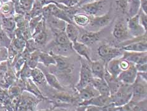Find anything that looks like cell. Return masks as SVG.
Instances as JSON below:
<instances>
[{"label": "cell", "mask_w": 147, "mask_h": 111, "mask_svg": "<svg viewBox=\"0 0 147 111\" xmlns=\"http://www.w3.org/2000/svg\"><path fill=\"white\" fill-rule=\"evenodd\" d=\"M135 41H130L127 40L123 43L121 49L126 52H147L146 34L143 36L135 38Z\"/></svg>", "instance_id": "cell-8"}, {"label": "cell", "mask_w": 147, "mask_h": 111, "mask_svg": "<svg viewBox=\"0 0 147 111\" xmlns=\"http://www.w3.org/2000/svg\"><path fill=\"white\" fill-rule=\"evenodd\" d=\"M15 14V6L11 1L3 3L1 9H0V15L5 17H13Z\"/></svg>", "instance_id": "cell-33"}, {"label": "cell", "mask_w": 147, "mask_h": 111, "mask_svg": "<svg viewBox=\"0 0 147 111\" xmlns=\"http://www.w3.org/2000/svg\"><path fill=\"white\" fill-rule=\"evenodd\" d=\"M122 58L135 65L147 63V52H135L124 51Z\"/></svg>", "instance_id": "cell-12"}, {"label": "cell", "mask_w": 147, "mask_h": 111, "mask_svg": "<svg viewBox=\"0 0 147 111\" xmlns=\"http://www.w3.org/2000/svg\"><path fill=\"white\" fill-rule=\"evenodd\" d=\"M135 68L138 72H145L147 71V63L135 65Z\"/></svg>", "instance_id": "cell-46"}, {"label": "cell", "mask_w": 147, "mask_h": 111, "mask_svg": "<svg viewBox=\"0 0 147 111\" xmlns=\"http://www.w3.org/2000/svg\"><path fill=\"white\" fill-rule=\"evenodd\" d=\"M101 36V32L98 31H89L83 34L80 37V42L85 44V45L90 46L93 45L100 39Z\"/></svg>", "instance_id": "cell-18"}, {"label": "cell", "mask_w": 147, "mask_h": 111, "mask_svg": "<svg viewBox=\"0 0 147 111\" xmlns=\"http://www.w3.org/2000/svg\"><path fill=\"white\" fill-rule=\"evenodd\" d=\"M111 18L110 12H109L104 15L92 17V18H90V23L88 25L91 27L100 29L102 28L106 27L107 25L110 24V22H111Z\"/></svg>", "instance_id": "cell-14"}, {"label": "cell", "mask_w": 147, "mask_h": 111, "mask_svg": "<svg viewBox=\"0 0 147 111\" xmlns=\"http://www.w3.org/2000/svg\"><path fill=\"white\" fill-rule=\"evenodd\" d=\"M65 32L67 37L71 43L77 41L79 37V29L77 26L73 23H67Z\"/></svg>", "instance_id": "cell-27"}, {"label": "cell", "mask_w": 147, "mask_h": 111, "mask_svg": "<svg viewBox=\"0 0 147 111\" xmlns=\"http://www.w3.org/2000/svg\"><path fill=\"white\" fill-rule=\"evenodd\" d=\"M40 99L27 91H24L21 95L20 102L15 111H36Z\"/></svg>", "instance_id": "cell-3"}, {"label": "cell", "mask_w": 147, "mask_h": 111, "mask_svg": "<svg viewBox=\"0 0 147 111\" xmlns=\"http://www.w3.org/2000/svg\"><path fill=\"white\" fill-rule=\"evenodd\" d=\"M137 76L138 71H136L135 64L131 63L129 68L121 72L117 78L121 83L131 85L135 81Z\"/></svg>", "instance_id": "cell-11"}, {"label": "cell", "mask_w": 147, "mask_h": 111, "mask_svg": "<svg viewBox=\"0 0 147 111\" xmlns=\"http://www.w3.org/2000/svg\"><path fill=\"white\" fill-rule=\"evenodd\" d=\"M20 1H22V0H20Z\"/></svg>", "instance_id": "cell-57"}, {"label": "cell", "mask_w": 147, "mask_h": 111, "mask_svg": "<svg viewBox=\"0 0 147 111\" xmlns=\"http://www.w3.org/2000/svg\"><path fill=\"white\" fill-rule=\"evenodd\" d=\"M132 95V84H122L116 93L110 97L111 103L117 107H122L131 100Z\"/></svg>", "instance_id": "cell-1"}, {"label": "cell", "mask_w": 147, "mask_h": 111, "mask_svg": "<svg viewBox=\"0 0 147 111\" xmlns=\"http://www.w3.org/2000/svg\"><path fill=\"white\" fill-rule=\"evenodd\" d=\"M77 92L78 97L80 100V102L83 101L88 100L92 98L100 95L98 91L90 83Z\"/></svg>", "instance_id": "cell-17"}, {"label": "cell", "mask_w": 147, "mask_h": 111, "mask_svg": "<svg viewBox=\"0 0 147 111\" xmlns=\"http://www.w3.org/2000/svg\"><path fill=\"white\" fill-rule=\"evenodd\" d=\"M44 18H45L46 22L49 25L52 32L56 31H65L67 24L65 21L51 15H47Z\"/></svg>", "instance_id": "cell-20"}, {"label": "cell", "mask_w": 147, "mask_h": 111, "mask_svg": "<svg viewBox=\"0 0 147 111\" xmlns=\"http://www.w3.org/2000/svg\"><path fill=\"white\" fill-rule=\"evenodd\" d=\"M98 1V0H79L78 4V7H80L84 5L88 4V3H93L95 1Z\"/></svg>", "instance_id": "cell-50"}, {"label": "cell", "mask_w": 147, "mask_h": 111, "mask_svg": "<svg viewBox=\"0 0 147 111\" xmlns=\"http://www.w3.org/2000/svg\"><path fill=\"white\" fill-rule=\"evenodd\" d=\"M123 52L124 51L121 48L113 46L109 44H102L98 47L97 50L98 55L105 63L113 59L121 57Z\"/></svg>", "instance_id": "cell-4"}, {"label": "cell", "mask_w": 147, "mask_h": 111, "mask_svg": "<svg viewBox=\"0 0 147 111\" xmlns=\"http://www.w3.org/2000/svg\"><path fill=\"white\" fill-rule=\"evenodd\" d=\"M113 35L115 39L122 42L133 38L129 34L127 22L124 21H119L114 25Z\"/></svg>", "instance_id": "cell-10"}, {"label": "cell", "mask_w": 147, "mask_h": 111, "mask_svg": "<svg viewBox=\"0 0 147 111\" xmlns=\"http://www.w3.org/2000/svg\"><path fill=\"white\" fill-rule=\"evenodd\" d=\"M51 111H76L69 107H54Z\"/></svg>", "instance_id": "cell-47"}, {"label": "cell", "mask_w": 147, "mask_h": 111, "mask_svg": "<svg viewBox=\"0 0 147 111\" xmlns=\"http://www.w3.org/2000/svg\"><path fill=\"white\" fill-rule=\"evenodd\" d=\"M85 108H86V106H78L77 108H76V111H85Z\"/></svg>", "instance_id": "cell-51"}, {"label": "cell", "mask_w": 147, "mask_h": 111, "mask_svg": "<svg viewBox=\"0 0 147 111\" xmlns=\"http://www.w3.org/2000/svg\"><path fill=\"white\" fill-rule=\"evenodd\" d=\"M57 1H59V0H57ZM57 1H56V2H57ZM54 3H55V2H54Z\"/></svg>", "instance_id": "cell-56"}, {"label": "cell", "mask_w": 147, "mask_h": 111, "mask_svg": "<svg viewBox=\"0 0 147 111\" xmlns=\"http://www.w3.org/2000/svg\"><path fill=\"white\" fill-rule=\"evenodd\" d=\"M54 57L56 60V65L59 74L64 76L66 79H69L71 77V74L74 71V65L70 62L68 60V57H63L56 55L50 52Z\"/></svg>", "instance_id": "cell-5"}, {"label": "cell", "mask_w": 147, "mask_h": 111, "mask_svg": "<svg viewBox=\"0 0 147 111\" xmlns=\"http://www.w3.org/2000/svg\"><path fill=\"white\" fill-rule=\"evenodd\" d=\"M51 15L65 21L66 23H73L72 19L65 11L57 6L56 3H49L42 7V15L44 17Z\"/></svg>", "instance_id": "cell-6"}, {"label": "cell", "mask_w": 147, "mask_h": 111, "mask_svg": "<svg viewBox=\"0 0 147 111\" xmlns=\"http://www.w3.org/2000/svg\"><path fill=\"white\" fill-rule=\"evenodd\" d=\"M1 25L3 31L7 36L12 40L15 37V31L17 29L15 21L13 17H5L1 15Z\"/></svg>", "instance_id": "cell-16"}, {"label": "cell", "mask_w": 147, "mask_h": 111, "mask_svg": "<svg viewBox=\"0 0 147 111\" xmlns=\"http://www.w3.org/2000/svg\"><path fill=\"white\" fill-rule=\"evenodd\" d=\"M8 67V61H3L0 63V79L4 78V76L7 72Z\"/></svg>", "instance_id": "cell-42"}, {"label": "cell", "mask_w": 147, "mask_h": 111, "mask_svg": "<svg viewBox=\"0 0 147 111\" xmlns=\"http://www.w3.org/2000/svg\"><path fill=\"white\" fill-rule=\"evenodd\" d=\"M80 69L79 79L75 85L76 91L80 90L91 82L93 79V75L90 69L89 62L84 59H80Z\"/></svg>", "instance_id": "cell-2"}, {"label": "cell", "mask_w": 147, "mask_h": 111, "mask_svg": "<svg viewBox=\"0 0 147 111\" xmlns=\"http://www.w3.org/2000/svg\"><path fill=\"white\" fill-rule=\"evenodd\" d=\"M47 37H48V34L46 31V27L43 29L42 31L40 32L39 33L37 34L32 37L33 39H34L35 42L37 44L38 47L40 46H44L46 44Z\"/></svg>", "instance_id": "cell-34"}, {"label": "cell", "mask_w": 147, "mask_h": 111, "mask_svg": "<svg viewBox=\"0 0 147 111\" xmlns=\"http://www.w3.org/2000/svg\"><path fill=\"white\" fill-rule=\"evenodd\" d=\"M121 57L112 59L105 63V70L113 76L114 78H117L120 73L122 72L119 67V61Z\"/></svg>", "instance_id": "cell-24"}, {"label": "cell", "mask_w": 147, "mask_h": 111, "mask_svg": "<svg viewBox=\"0 0 147 111\" xmlns=\"http://www.w3.org/2000/svg\"><path fill=\"white\" fill-rule=\"evenodd\" d=\"M79 0H59L57 2L55 3H58L60 4H62L65 5L67 7H75V6H77L78 4Z\"/></svg>", "instance_id": "cell-40"}, {"label": "cell", "mask_w": 147, "mask_h": 111, "mask_svg": "<svg viewBox=\"0 0 147 111\" xmlns=\"http://www.w3.org/2000/svg\"><path fill=\"white\" fill-rule=\"evenodd\" d=\"M90 84L96 89L100 95L111 97L109 88L104 79L93 78Z\"/></svg>", "instance_id": "cell-22"}, {"label": "cell", "mask_w": 147, "mask_h": 111, "mask_svg": "<svg viewBox=\"0 0 147 111\" xmlns=\"http://www.w3.org/2000/svg\"><path fill=\"white\" fill-rule=\"evenodd\" d=\"M10 1V0H2V1L3 2V3L7 2V1Z\"/></svg>", "instance_id": "cell-55"}, {"label": "cell", "mask_w": 147, "mask_h": 111, "mask_svg": "<svg viewBox=\"0 0 147 111\" xmlns=\"http://www.w3.org/2000/svg\"><path fill=\"white\" fill-rule=\"evenodd\" d=\"M127 1L128 0H115V2L120 10H121L123 12H125L127 8Z\"/></svg>", "instance_id": "cell-45"}, {"label": "cell", "mask_w": 147, "mask_h": 111, "mask_svg": "<svg viewBox=\"0 0 147 111\" xmlns=\"http://www.w3.org/2000/svg\"><path fill=\"white\" fill-rule=\"evenodd\" d=\"M25 50L29 53H31L35 52V51L39 50L37 44L35 42V41L32 37L26 41Z\"/></svg>", "instance_id": "cell-37"}, {"label": "cell", "mask_w": 147, "mask_h": 111, "mask_svg": "<svg viewBox=\"0 0 147 111\" xmlns=\"http://www.w3.org/2000/svg\"><path fill=\"white\" fill-rule=\"evenodd\" d=\"M72 48L73 51L78 54L80 57H81L82 58L87 60L88 62L92 61L88 46L85 45V44L80 42L78 41H75L74 43H72Z\"/></svg>", "instance_id": "cell-19"}, {"label": "cell", "mask_w": 147, "mask_h": 111, "mask_svg": "<svg viewBox=\"0 0 147 111\" xmlns=\"http://www.w3.org/2000/svg\"><path fill=\"white\" fill-rule=\"evenodd\" d=\"M53 41L55 45H66L72 44L67 37L65 31H53Z\"/></svg>", "instance_id": "cell-28"}, {"label": "cell", "mask_w": 147, "mask_h": 111, "mask_svg": "<svg viewBox=\"0 0 147 111\" xmlns=\"http://www.w3.org/2000/svg\"><path fill=\"white\" fill-rule=\"evenodd\" d=\"M26 41L23 39H19V38L14 37L13 39L11 40L10 45L17 51L18 53H21L23 52L25 47Z\"/></svg>", "instance_id": "cell-36"}, {"label": "cell", "mask_w": 147, "mask_h": 111, "mask_svg": "<svg viewBox=\"0 0 147 111\" xmlns=\"http://www.w3.org/2000/svg\"><path fill=\"white\" fill-rule=\"evenodd\" d=\"M4 31H3V28H2V25H1V15H0V35H1Z\"/></svg>", "instance_id": "cell-52"}, {"label": "cell", "mask_w": 147, "mask_h": 111, "mask_svg": "<svg viewBox=\"0 0 147 111\" xmlns=\"http://www.w3.org/2000/svg\"><path fill=\"white\" fill-rule=\"evenodd\" d=\"M20 1L25 13H28L31 10L32 8L35 0H22V1Z\"/></svg>", "instance_id": "cell-39"}, {"label": "cell", "mask_w": 147, "mask_h": 111, "mask_svg": "<svg viewBox=\"0 0 147 111\" xmlns=\"http://www.w3.org/2000/svg\"><path fill=\"white\" fill-rule=\"evenodd\" d=\"M127 25L129 34L133 38L141 37L146 34V31L140 23L139 14L135 17L129 18L127 21Z\"/></svg>", "instance_id": "cell-9"}, {"label": "cell", "mask_w": 147, "mask_h": 111, "mask_svg": "<svg viewBox=\"0 0 147 111\" xmlns=\"http://www.w3.org/2000/svg\"><path fill=\"white\" fill-rule=\"evenodd\" d=\"M147 15L144 14L142 11L139 12V20L140 23L142 26L144 28V29L146 31L147 27Z\"/></svg>", "instance_id": "cell-41"}, {"label": "cell", "mask_w": 147, "mask_h": 111, "mask_svg": "<svg viewBox=\"0 0 147 111\" xmlns=\"http://www.w3.org/2000/svg\"><path fill=\"white\" fill-rule=\"evenodd\" d=\"M38 111H51V109H40Z\"/></svg>", "instance_id": "cell-53"}, {"label": "cell", "mask_w": 147, "mask_h": 111, "mask_svg": "<svg viewBox=\"0 0 147 111\" xmlns=\"http://www.w3.org/2000/svg\"><path fill=\"white\" fill-rule=\"evenodd\" d=\"M44 73L46 79L47 83L50 86L59 91H65V88H64L63 86V85L61 84V82H59L58 79L57 78V76L55 74L49 72H46Z\"/></svg>", "instance_id": "cell-26"}, {"label": "cell", "mask_w": 147, "mask_h": 111, "mask_svg": "<svg viewBox=\"0 0 147 111\" xmlns=\"http://www.w3.org/2000/svg\"><path fill=\"white\" fill-rule=\"evenodd\" d=\"M3 4V2L2 1V0H0V9H1Z\"/></svg>", "instance_id": "cell-54"}, {"label": "cell", "mask_w": 147, "mask_h": 111, "mask_svg": "<svg viewBox=\"0 0 147 111\" xmlns=\"http://www.w3.org/2000/svg\"><path fill=\"white\" fill-rule=\"evenodd\" d=\"M121 107H117L113 103L101 107L102 111H120Z\"/></svg>", "instance_id": "cell-44"}, {"label": "cell", "mask_w": 147, "mask_h": 111, "mask_svg": "<svg viewBox=\"0 0 147 111\" xmlns=\"http://www.w3.org/2000/svg\"><path fill=\"white\" fill-rule=\"evenodd\" d=\"M43 17H44L42 14V15H40L39 16H36V17L31 18L30 19V20L28 21V27H29V29L32 33V34L34 29L36 28V27L38 25V24H39V22L42 20Z\"/></svg>", "instance_id": "cell-38"}, {"label": "cell", "mask_w": 147, "mask_h": 111, "mask_svg": "<svg viewBox=\"0 0 147 111\" xmlns=\"http://www.w3.org/2000/svg\"><path fill=\"white\" fill-rule=\"evenodd\" d=\"M39 62L42 63L44 67H49L56 65V60L50 52L47 53L40 51L39 56Z\"/></svg>", "instance_id": "cell-32"}, {"label": "cell", "mask_w": 147, "mask_h": 111, "mask_svg": "<svg viewBox=\"0 0 147 111\" xmlns=\"http://www.w3.org/2000/svg\"><path fill=\"white\" fill-rule=\"evenodd\" d=\"M131 65V63L127 61V60L124 59L122 58V57H121L120 61H119V67L120 69L122 71H126V70L128 69L129 67Z\"/></svg>", "instance_id": "cell-43"}, {"label": "cell", "mask_w": 147, "mask_h": 111, "mask_svg": "<svg viewBox=\"0 0 147 111\" xmlns=\"http://www.w3.org/2000/svg\"><path fill=\"white\" fill-rule=\"evenodd\" d=\"M73 51L72 48V44L66 45H54L50 52L57 55L68 57Z\"/></svg>", "instance_id": "cell-29"}, {"label": "cell", "mask_w": 147, "mask_h": 111, "mask_svg": "<svg viewBox=\"0 0 147 111\" xmlns=\"http://www.w3.org/2000/svg\"><path fill=\"white\" fill-rule=\"evenodd\" d=\"M85 111H102L101 107L93 106H86Z\"/></svg>", "instance_id": "cell-49"}, {"label": "cell", "mask_w": 147, "mask_h": 111, "mask_svg": "<svg viewBox=\"0 0 147 111\" xmlns=\"http://www.w3.org/2000/svg\"><path fill=\"white\" fill-rule=\"evenodd\" d=\"M140 8L144 14L147 15V0H140Z\"/></svg>", "instance_id": "cell-48"}, {"label": "cell", "mask_w": 147, "mask_h": 111, "mask_svg": "<svg viewBox=\"0 0 147 111\" xmlns=\"http://www.w3.org/2000/svg\"><path fill=\"white\" fill-rule=\"evenodd\" d=\"M0 48H1V46H0Z\"/></svg>", "instance_id": "cell-58"}, {"label": "cell", "mask_w": 147, "mask_h": 111, "mask_svg": "<svg viewBox=\"0 0 147 111\" xmlns=\"http://www.w3.org/2000/svg\"><path fill=\"white\" fill-rule=\"evenodd\" d=\"M39 50H37L35 52L31 53L30 55L27 60L26 63L27 65L29 67L30 69H34L37 67L38 63H39V56L40 53Z\"/></svg>", "instance_id": "cell-35"}, {"label": "cell", "mask_w": 147, "mask_h": 111, "mask_svg": "<svg viewBox=\"0 0 147 111\" xmlns=\"http://www.w3.org/2000/svg\"><path fill=\"white\" fill-rule=\"evenodd\" d=\"M25 91L29 92L30 93L32 94L35 97H36L40 100H46V98L44 96L42 92L40 90V89L38 87V86L30 78H27L25 81Z\"/></svg>", "instance_id": "cell-23"}, {"label": "cell", "mask_w": 147, "mask_h": 111, "mask_svg": "<svg viewBox=\"0 0 147 111\" xmlns=\"http://www.w3.org/2000/svg\"><path fill=\"white\" fill-rule=\"evenodd\" d=\"M105 5V1L104 0H98L93 3H88V4L84 5L78 8H80L84 11L85 14L88 16L95 17L98 16L99 14L101 12L102 9L104 8Z\"/></svg>", "instance_id": "cell-13"}, {"label": "cell", "mask_w": 147, "mask_h": 111, "mask_svg": "<svg viewBox=\"0 0 147 111\" xmlns=\"http://www.w3.org/2000/svg\"><path fill=\"white\" fill-rule=\"evenodd\" d=\"M30 78L37 86H46L47 84L44 72L38 67L31 70Z\"/></svg>", "instance_id": "cell-25"}, {"label": "cell", "mask_w": 147, "mask_h": 111, "mask_svg": "<svg viewBox=\"0 0 147 111\" xmlns=\"http://www.w3.org/2000/svg\"><path fill=\"white\" fill-rule=\"evenodd\" d=\"M111 103V97L108 96H104V95H98V96L95 97L91 99L86 101H83L80 102L78 106H93L96 107H102L104 106Z\"/></svg>", "instance_id": "cell-15"}, {"label": "cell", "mask_w": 147, "mask_h": 111, "mask_svg": "<svg viewBox=\"0 0 147 111\" xmlns=\"http://www.w3.org/2000/svg\"><path fill=\"white\" fill-rule=\"evenodd\" d=\"M132 90L133 95L131 101L138 102V101L145 100L147 93L146 81L138 75L135 81L132 84Z\"/></svg>", "instance_id": "cell-7"}, {"label": "cell", "mask_w": 147, "mask_h": 111, "mask_svg": "<svg viewBox=\"0 0 147 111\" xmlns=\"http://www.w3.org/2000/svg\"><path fill=\"white\" fill-rule=\"evenodd\" d=\"M94 78L104 79L105 71V63L102 60H97L89 62Z\"/></svg>", "instance_id": "cell-21"}, {"label": "cell", "mask_w": 147, "mask_h": 111, "mask_svg": "<svg viewBox=\"0 0 147 111\" xmlns=\"http://www.w3.org/2000/svg\"><path fill=\"white\" fill-rule=\"evenodd\" d=\"M140 0H128L126 11L129 18L135 17L140 12Z\"/></svg>", "instance_id": "cell-31"}, {"label": "cell", "mask_w": 147, "mask_h": 111, "mask_svg": "<svg viewBox=\"0 0 147 111\" xmlns=\"http://www.w3.org/2000/svg\"><path fill=\"white\" fill-rule=\"evenodd\" d=\"M73 22L79 27H84L87 26L90 23V17L86 14L83 13H76L72 17Z\"/></svg>", "instance_id": "cell-30"}]
</instances>
